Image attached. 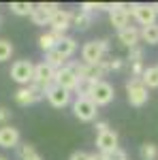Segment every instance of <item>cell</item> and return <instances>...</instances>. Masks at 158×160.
Wrapping results in <instances>:
<instances>
[{"label": "cell", "mask_w": 158, "mask_h": 160, "mask_svg": "<svg viewBox=\"0 0 158 160\" xmlns=\"http://www.w3.org/2000/svg\"><path fill=\"white\" fill-rule=\"evenodd\" d=\"M107 49H109V45H107L105 38L103 41H88L81 47V62L94 66L98 62H103V56L107 53Z\"/></svg>", "instance_id": "obj_1"}, {"label": "cell", "mask_w": 158, "mask_h": 160, "mask_svg": "<svg viewBox=\"0 0 158 160\" xmlns=\"http://www.w3.org/2000/svg\"><path fill=\"white\" fill-rule=\"evenodd\" d=\"M9 75H11V79L15 83L26 88V86H30L32 79H34V64L30 60H17V62H13Z\"/></svg>", "instance_id": "obj_2"}, {"label": "cell", "mask_w": 158, "mask_h": 160, "mask_svg": "<svg viewBox=\"0 0 158 160\" xmlns=\"http://www.w3.org/2000/svg\"><path fill=\"white\" fill-rule=\"evenodd\" d=\"M126 94H128V102L133 107H143L147 102V88L143 86V81L139 77H130L126 81Z\"/></svg>", "instance_id": "obj_3"}, {"label": "cell", "mask_w": 158, "mask_h": 160, "mask_svg": "<svg viewBox=\"0 0 158 160\" xmlns=\"http://www.w3.org/2000/svg\"><path fill=\"white\" fill-rule=\"evenodd\" d=\"M73 113L77 120H81V122H94L96 120V105L92 102L90 98H77L73 100Z\"/></svg>", "instance_id": "obj_4"}, {"label": "cell", "mask_w": 158, "mask_h": 160, "mask_svg": "<svg viewBox=\"0 0 158 160\" xmlns=\"http://www.w3.org/2000/svg\"><path fill=\"white\" fill-rule=\"evenodd\" d=\"M113 96H115L113 86H111L109 81H103V79H100L96 86H94V90H92L90 100H92L96 107H105V105H109L111 100H113Z\"/></svg>", "instance_id": "obj_5"}, {"label": "cell", "mask_w": 158, "mask_h": 160, "mask_svg": "<svg viewBox=\"0 0 158 160\" xmlns=\"http://www.w3.org/2000/svg\"><path fill=\"white\" fill-rule=\"evenodd\" d=\"M34 83H38V86L49 88L56 86V68L54 66H49L47 62H41V64H34V79H32Z\"/></svg>", "instance_id": "obj_6"}, {"label": "cell", "mask_w": 158, "mask_h": 160, "mask_svg": "<svg viewBox=\"0 0 158 160\" xmlns=\"http://www.w3.org/2000/svg\"><path fill=\"white\" fill-rule=\"evenodd\" d=\"M77 83H79V77L75 75V71L71 66H62V68L56 71V86L58 88H64L66 92H75Z\"/></svg>", "instance_id": "obj_7"}, {"label": "cell", "mask_w": 158, "mask_h": 160, "mask_svg": "<svg viewBox=\"0 0 158 160\" xmlns=\"http://www.w3.org/2000/svg\"><path fill=\"white\" fill-rule=\"evenodd\" d=\"M96 148H98V154H107V152L118 149V132L115 130H105V132L96 135Z\"/></svg>", "instance_id": "obj_8"}, {"label": "cell", "mask_w": 158, "mask_h": 160, "mask_svg": "<svg viewBox=\"0 0 158 160\" xmlns=\"http://www.w3.org/2000/svg\"><path fill=\"white\" fill-rule=\"evenodd\" d=\"M133 15L143 28L156 24V13L152 9V4H133Z\"/></svg>", "instance_id": "obj_9"}, {"label": "cell", "mask_w": 158, "mask_h": 160, "mask_svg": "<svg viewBox=\"0 0 158 160\" xmlns=\"http://www.w3.org/2000/svg\"><path fill=\"white\" fill-rule=\"evenodd\" d=\"M47 100L51 107H56V109H62V107H66L69 102H71V92H66L64 88H58V86H51L47 92Z\"/></svg>", "instance_id": "obj_10"}, {"label": "cell", "mask_w": 158, "mask_h": 160, "mask_svg": "<svg viewBox=\"0 0 158 160\" xmlns=\"http://www.w3.org/2000/svg\"><path fill=\"white\" fill-rule=\"evenodd\" d=\"M17 143H19V130L11 124L0 126V148L11 149V148H17Z\"/></svg>", "instance_id": "obj_11"}, {"label": "cell", "mask_w": 158, "mask_h": 160, "mask_svg": "<svg viewBox=\"0 0 158 160\" xmlns=\"http://www.w3.org/2000/svg\"><path fill=\"white\" fill-rule=\"evenodd\" d=\"M71 19H73V11L60 9V11L51 17L49 26H51V30H56V32H62V34H64V30H69V28H71Z\"/></svg>", "instance_id": "obj_12"}, {"label": "cell", "mask_w": 158, "mask_h": 160, "mask_svg": "<svg viewBox=\"0 0 158 160\" xmlns=\"http://www.w3.org/2000/svg\"><path fill=\"white\" fill-rule=\"evenodd\" d=\"M64 38V34L62 32H56V30H49V32H43L41 37H38V47L45 51H51V49H56L58 45H60V41Z\"/></svg>", "instance_id": "obj_13"}, {"label": "cell", "mask_w": 158, "mask_h": 160, "mask_svg": "<svg viewBox=\"0 0 158 160\" xmlns=\"http://www.w3.org/2000/svg\"><path fill=\"white\" fill-rule=\"evenodd\" d=\"M139 38H141V32L135 28V26H128V28H124L118 32V41H120L124 47H137L139 45Z\"/></svg>", "instance_id": "obj_14"}, {"label": "cell", "mask_w": 158, "mask_h": 160, "mask_svg": "<svg viewBox=\"0 0 158 160\" xmlns=\"http://www.w3.org/2000/svg\"><path fill=\"white\" fill-rule=\"evenodd\" d=\"M109 22L111 26L120 32V30H124V28H128V22H130V13L122 11V9H115V2H113V11L109 13Z\"/></svg>", "instance_id": "obj_15"}, {"label": "cell", "mask_w": 158, "mask_h": 160, "mask_svg": "<svg viewBox=\"0 0 158 160\" xmlns=\"http://www.w3.org/2000/svg\"><path fill=\"white\" fill-rule=\"evenodd\" d=\"M15 102H17L19 107H28V105L37 102V96H34V92L30 90V86L19 88V90L15 92Z\"/></svg>", "instance_id": "obj_16"}, {"label": "cell", "mask_w": 158, "mask_h": 160, "mask_svg": "<svg viewBox=\"0 0 158 160\" xmlns=\"http://www.w3.org/2000/svg\"><path fill=\"white\" fill-rule=\"evenodd\" d=\"M71 26L79 28V30H88L92 26V15L84 11H75L73 13V19H71Z\"/></svg>", "instance_id": "obj_17"}, {"label": "cell", "mask_w": 158, "mask_h": 160, "mask_svg": "<svg viewBox=\"0 0 158 160\" xmlns=\"http://www.w3.org/2000/svg\"><path fill=\"white\" fill-rule=\"evenodd\" d=\"M139 32H141L143 43H147V45H158V22H156V24H152V26L141 28Z\"/></svg>", "instance_id": "obj_18"}, {"label": "cell", "mask_w": 158, "mask_h": 160, "mask_svg": "<svg viewBox=\"0 0 158 160\" xmlns=\"http://www.w3.org/2000/svg\"><path fill=\"white\" fill-rule=\"evenodd\" d=\"M56 49L60 51L64 58H71L75 51H77V41H75L73 37H64V38L60 41V45H58Z\"/></svg>", "instance_id": "obj_19"}, {"label": "cell", "mask_w": 158, "mask_h": 160, "mask_svg": "<svg viewBox=\"0 0 158 160\" xmlns=\"http://www.w3.org/2000/svg\"><path fill=\"white\" fill-rule=\"evenodd\" d=\"M141 81L145 88H158V66H147L141 75Z\"/></svg>", "instance_id": "obj_20"}, {"label": "cell", "mask_w": 158, "mask_h": 160, "mask_svg": "<svg viewBox=\"0 0 158 160\" xmlns=\"http://www.w3.org/2000/svg\"><path fill=\"white\" fill-rule=\"evenodd\" d=\"M45 62H47L49 66H54L56 71H58V68H62V66H66V58H64L58 49L47 51V53H45Z\"/></svg>", "instance_id": "obj_21"}, {"label": "cell", "mask_w": 158, "mask_h": 160, "mask_svg": "<svg viewBox=\"0 0 158 160\" xmlns=\"http://www.w3.org/2000/svg\"><path fill=\"white\" fill-rule=\"evenodd\" d=\"M9 9H11V13L19 15V17H26V15L30 17L32 11H34V4H32V2H11Z\"/></svg>", "instance_id": "obj_22"}, {"label": "cell", "mask_w": 158, "mask_h": 160, "mask_svg": "<svg viewBox=\"0 0 158 160\" xmlns=\"http://www.w3.org/2000/svg\"><path fill=\"white\" fill-rule=\"evenodd\" d=\"M51 17H54L51 13L43 11V9H38L37 4H34V11H32V15H30V19H32V24H34V26H45V24L49 26Z\"/></svg>", "instance_id": "obj_23"}, {"label": "cell", "mask_w": 158, "mask_h": 160, "mask_svg": "<svg viewBox=\"0 0 158 160\" xmlns=\"http://www.w3.org/2000/svg\"><path fill=\"white\" fill-rule=\"evenodd\" d=\"M19 158L22 160H43V156L34 149L32 143H24V145L19 148Z\"/></svg>", "instance_id": "obj_24"}, {"label": "cell", "mask_w": 158, "mask_h": 160, "mask_svg": "<svg viewBox=\"0 0 158 160\" xmlns=\"http://www.w3.org/2000/svg\"><path fill=\"white\" fill-rule=\"evenodd\" d=\"M141 160H158V145L156 143H143L141 145Z\"/></svg>", "instance_id": "obj_25"}, {"label": "cell", "mask_w": 158, "mask_h": 160, "mask_svg": "<svg viewBox=\"0 0 158 160\" xmlns=\"http://www.w3.org/2000/svg\"><path fill=\"white\" fill-rule=\"evenodd\" d=\"M11 56H13V43L7 38H0V62L11 60Z\"/></svg>", "instance_id": "obj_26"}, {"label": "cell", "mask_w": 158, "mask_h": 160, "mask_svg": "<svg viewBox=\"0 0 158 160\" xmlns=\"http://www.w3.org/2000/svg\"><path fill=\"white\" fill-rule=\"evenodd\" d=\"M128 64H135V62H143V49L137 45V47H130V51H128Z\"/></svg>", "instance_id": "obj_27"}, {"label": "cell", "mask_w": 158, "mask_h": 160, "mask_svg": "<svg viewBox=\"0 0 158 160\" xmlns=\"http://www.w3.org/2000/svg\"><path fill=\"white\" fill-rule=\"evenodd\" d=\"M105 156V160H128V156H126V152L122 148L113 149V152H107V154H103Z\"/></svg>", "instance_id": "obj_28"}, {"label": "cell", "mask_w": 158, "mask_h": 160, "mask_svg": "<svg viewBox=\"0 0 158 160\" xmlns=\"http://www.w3.org/2000/svg\"><path fill=\"white\" fill-rule=\"evenodd\" d=\"M143 71H145L143 62H135V64H130V77H139V79H141Z\"/></svg>", "instance_id": "obj_29"}, {"label": "cell", "mask_w": 158, "mask_h": 160, "mask_svg": "<svg viewBox=\"0 0 158 160\" xmlns=\"http://www.w3.org/2000/svg\"><path fill=\"white\" fill-rule=\"evenodd\" d=\"M98 9H100V2H84V4L79 7V11L90 13V15H92V11H98Z\"/></svg>", "instance_id": "obj_30"}, {"label": "cell", "mask_w": 158, "mask_h": 160, "mask_svg": "<svg viewBox=\"0 0 158 160\" xmlns=\"http://www.w3.org/2000/svg\"><path fill=\"white\" fill-rule=\"evenodd\" d=\"M9 122H11V109L0 107V126H7Z\"/></svg>", "instance_id": "obj_31"}, {"label": "cell", "mask_w": 158, "mask_h": 160, "mask_svg": "<svg viewBox=\"0 0 158 160\" xmlns=\"http://www.w3.org/2000/svg\"><path fill=\"white\" fill-rule=\"evenodd\" d=\"M122 66H124V60H122V58H113V60H109V71H120Z\"/></svg>", "instance_id": "obj_32"}, {"label": "cell", "mask_w": 158, "mask_h": 160, "mask_svg": "<svg viewBox=\"0 0 158 160\" xmlns=\"http://www.w3.org/2000/svg\"><path fill=\"white\" fill-rule=\"evenodd\" d=\"M71 160H90V154L88 152H73Z\"/></svg>", "instance_id": "obj_33"}, {"label": "cell", "mask_w": 158, "mask_h": 160, "mask_svg": "<svg viewBox=\"0 0 158 160\" xmlns=\"http://www.w3.org/2000/svg\"><path fill=\"white\" fill-rule=\"evenodd\" d=\"M105 130H109V124L107 122H96V135L105 132Z\"/></svg>", "instance_id": "obj_34"}, {"label": "cell", "mask_w": 158, "mask_h": 160, "mask_svg": "<svg viewBox=\"0 0 158 160\" xmlns=\"http://www.w3.org/2000/svg\"><path fill=\"white\" fill-rule=\"evenodd\" d=\"M90 160H105L103 154H90Z\"/></svg>", "instance_id": "obj_35"}, {"label": "cell", "mask_w": 158, "mask_h": 160, "mask_svg": "<svg viewBox=\"0 0 158 160\" xmlns=\"http://www.w3.org/2000/svg\"><path fill=\"white\" fill-rule=\"evenodd\" d=\"M152 9H154V13L158 15V2H154V4H152Z\"/></svg>", "instance_id": "obj_36"}, {"label": "cell", "mask_w": 158, "mask_h": 160, "mask_svg": "<svg viewBox=\"0 0 158 160\" xmlns=\"http://www.w3.org/2000/svg\"><path fill=\"white\" fill-rule=\"evenodd\" d=\"M0 160H9V158H4V156H0Z\"/></svg>", "instance_id": "obj_37"}, {"label": "cell", "mask_w": 158, "mask_h": 160, "mask_svg": "<svg viewBox=\"0 0 158 160\" xmlns=\"http://www.w3.org/2000/svg\"><path fill=\"white\" fill-rule=\"evenodd\" d=\"M0 24H2V17H0Z\"/></svg>", "instance_id": "obj_38"}]
</instances>
